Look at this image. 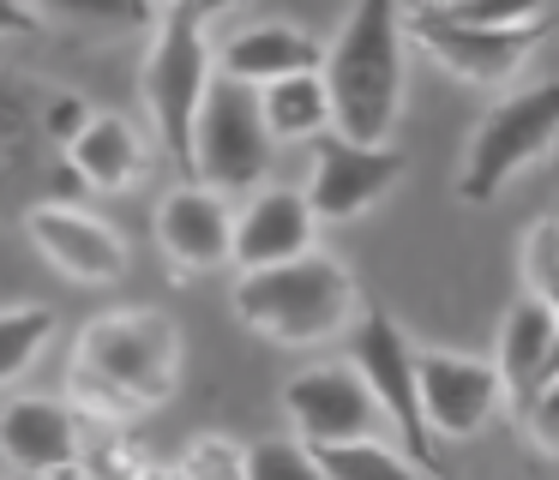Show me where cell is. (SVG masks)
Returning a JSON list of instances; mask_svg holds the SVG:
<instances>
[{"label": "cell", "instance_id": "cell-1", "mask_svg": "<svg viewBox=\"0 0 559 480\" xmlns=\"http://www.w3.org/2000/svg\"><path fill=\"white\" fill-rule=\"evenodd\" d=\"M181 367V331L163 312H109L79 331L73 348V396L79 415L127 420L139 408H157Z\"/></svg>", "mask_w": 559, "mask_h": 480}, {"label": "cell", "instance_id": "cell-2", "mask_svg": "<svg viewBox=\"0 0 559 480\" xmlns=\"http://www.w3.org/2000/svg\"><path fill=\"white\" fill-rule=\"evenodd\" d=\"M331 96V132L349 144H385L403 108V0H355L337 43L319 55Z\"/></svg>", "mask_w": 559, "mask_h": 480}, {"label": "cell", "instance_id": "cell-3", "mask_svg": "<svg viewBox=\"0 0 559 480\" xmlns=\"http://www.w3.org/2000/svg\"><path fill=\"white\" fill-rule=\"evenodd\" d=\"M235 319L283 348L325 343V336H343V324L355 319V283L325 252H295L265 271H241Z\"/></svg>", "mask_w": 559, "mask_h": 480}, {"label": "cell", "instance_id": "cell-4", "mask_svg": "<svg viewBox=\"0 0 559 480\" xmlns=\"http://www.w3.org/2000/svg\"><path fill=\"white\" fill-rule=\"evenodd\" d=\"M271 132L259 120V91L211 72L205 96L193 115V139H187V175L211 192H259L271 168Z\"/></svg>", "mask_w": 559, "mask_h": 480}, {"label": "cell", "instance_id": "cell-5", "mask_svg": "<svg viewBox=\"0 0 559 480\" xmlns=\"http://www.w3.org/2000/svg\"><path fill=\"white\" fill-rule=\"evenodd\" d=\"M211 84V48H205V19L187 0H169L157 12V43L145 60V108L157 120V144L187 168V139H193L199 96Z\"/></svg>", "mask_w": 559, "mask_h": 480}, {"label": "cell", "instance_id": "cell-6", "mask_svg": "<svg viewBox=\"0 0 559 480\" xmlns=\"http://www.w3.org/2000/svg\"><path fill=\"white\" fill-rule=\"evenodd\" d=\"M559 132V84H530V91L506 96L493 115L475 127L469 151H463L457 192L469 204H487L511 175H523L530 163H542L547 144Z\"/></svg>", "mask_w": 559, "mask_h": 480}, {"label": "cell", "instance_id": "cell-7", "mask_svg": "<svg viewBox=\"0 0 559 480\" xmlns=\"http://www.w3.org/2000/svg\"><path fill=\"white\" fill-rule=\"evenodd\" d=\"M343 331H349V367H355V379L367 384V396L379 403L385 432H397V439L409 444L415 468H433V439H427L421 403H415V348H409V336H403L397 319L379 312V307L355 312Z\"/></svg>", "mask_w": 559, "mask_h": 480}, {"label": "cell", "instance_id": "cell-8", "mask_svg": "<svg viewBox=\"0 0 559 480\" xmlns=\"http://www.w3.org/2000/svg\"><path fill=\"white\" fill-rule=\"evenodd\" d=\"M415 403H421L427 439H475V432L499 415L506 391H499L493 360L445 355V348H415Z\"/></svg>", "mask_w": 559, "mask_h": 480}, {"label": "cell", "instance_id": "cell-9", "mask_svg": "<svg viewBox=\"0 0 559 480\" xmlns=\"http://www.w3.org/2000/svg\"><path fill=\"white\" fill-rule=\"evenodd\" d=\"M403 175V156L391 144H349L343 132H319L313 139V175H307V211L313 223H355L373 211Z\"/></svg>", "mask_w": 559, "mask_h": 480}, {"label": "cell", "instance_id": "cell-10", "mask_svg": "<svg viewBox=\"0 0 559 480\" xmlns=\"http://www.w3.org/2000/svg\"><path fill=\"white\" fill-rule=\"evenodd\" d=\"M283 415H289L295 439L307 451L313 444H343V439H373V432H385V415L367 396V384L355 379L349 360L295 372L289 391H283Z\"/></svg>", "mask_w": 559, "mask_h": 480}, {"label": "cell", "instance_id": "cell-11", "mask_svg": "<svg viewBox=\"0 0 559 480\" xmlns=\"http://www.w3.org/2000/svg\"><path fill=\"white\" fill-rule=\"evenodd\" d=\"M403 36H415V43H421L439 67L457 72V79L506 84L511 72L530 60V48L547 36V19L542 24H506V31H487V24H451V19H439V12L415 7V12H403Z\"/></svg>", "mask_w": 559, "mask_h": 480}, {"label": "cell", "instance_id": "cell-12", "mask_svg": "<svg viewBox=\"0 0 559 480\" xmlns=\"http://www.w3.org/2000/svg\"><path fill=\"white\" fill-rule=\"evenodd\" d=\"M31 240L73 283H115V276H127V240L109 223L85 216L79 204H37L31 211Z\"/></svg>", "mask_w": 559, "mask_h": 480}, {"label": "cell", "instance_id": "cell-13", "mask_svg": "<svg viewBox=\"0 0 559 480\" xmlns=\"http://www.w3.org/2000/svg\"><path fill=\"white\" fill-rule=\"evenodd\" d=\"M79 444H85V415H73L67 403H49V396H13V403L0 408V456H7L25 480L55 475V468H73Z\"/></svg>", "mask_w": 559, "mask_h": 480}, {"label": "cell", "instance_id": "cell-14", "mask_svg": "<svg viewBox=\"0 0 559 480\" xmlns=\"http://www.w3.org/2000/svg\"><path fill=\"white\" fill-rule=\"evenodd\" d=\"M313 211H307L301 192L271 187L253 192L247 211L229 223V264L235 271H265V264H283L295 252H313Z\"/></svg>", "mask_w": 559, "mask_h": 480}, {"label": "cell", "instance_id": "cell-15", "mask_svg": "<svg viewBox=\"0 0 559 480\" xmlns=\"http://www.w3.org/2000/svg\"><path fill=\"white\" fill-rule=\"evenodd\" d=\"M499 391L518 403L523 391H535L542 379H554L559 372V312L554 300L542 295H523L506 307V319H499Z\"/></svg>", "mask_w": 559, "mask_h": 480}, {"label": "cell", "instance_id": "cell-16", "mask_svg": "<svg viewBox=\"0 0 559 480\" xmlns=\"http://www.w3.org/2000/svg\"><path fill=\"white\" fill-rule=\"evenodd\" d=\"M229 223L235 216L223 211V199L211 187H181L163 199L157 211V240L163 252H169L175 271H217V264H229Z\"/></svg>", "mask_w": 559, "mask_h": 480}, {"label": "cell", "instance_id": "cell-17", "mask_svg": "<svg viewBox=\"0 0 559 480\" xmlns=\"http://www.w3.org/2000/svg\"><path fill=\"white\" fill-rule=\"evenodd\" d=\"M223 79L235 84H271V79H289V72H319V43L295 24H253V31L229 36L223 43Z\"/></svg>", "mask_w": 559, "mask_h": 480}, {"label": "cell", "instance_id": "cell-18", "mask_svg": "<svg viewBox=\"0 0 559 480\" xmlns=\"http://www.w3.org/2000/svg\"><path fill=\"white\" fill-rule=\"evenodd\" d=\"M67 163L79 168V180L85 187H127V180H139V168H145V144H139V132L127 127V120L115 115H91L85 127L73 132V144H67Z\"/></svg>", "mask_w": 559, "mask_h": 480}, {"label": "cell", "instance_id": "cell-19", "mask_svg": "<svg viewBox=\"0 0 559 480\" xmlns=\"http://www.w3.org/2000/svg\"><path fill=\"white\" fill-rule=\"evenodd\" d=\"M259 120H265L271 144H307L331 132V96L319 72H289V79L259 84Z\"/></svg>", "mask_w": 559, "mask_h": 480}, {"label": "cell", "instance_id": "cell-20", "mask_svg": "<svg viewBox=\"0 0 559 480\" xmlns=\"http://www.w3.org/2000/svg\"><path fill=\"white\" fill-rule=\"evenodd\" d=\"M319 480H415V463L397 456L385 439H343V444H313Z\"/></svg>", "mask_w": 559, "mask_h": 480}, {"label": "cell", "instance_id": "cell-21", "mask_svg": "<svg viewBox=\"0 0 559 480\" xmlns=\"http://www.w3.org/2000/svg\"><path fill=\"white\" fill-rule=\"evenodd\" d=\"M55 336L49 307H7L0 312V384H13L31 360L43 355V343Z\"/></svg>", "mask_w": 559, "mask_h": 480}, {"label": "cell", "instance_id": "cell-22", "mask_svg": "<svg viewBox=\"0 0 559 480\" xmlns=\"http://www.w3.org/2000/svg\"><path fill=\"white\" fill-rule=\"evenodd\" d=\"M43 12L67 24H97V31H139V24H157L151 0H37Z\"/></svg>", "mask_w": 559, "mask_h": 480}, {"label": "cell", "instance_id": "cell-23", "mask_svg": "<svg viewBox=\"0 0 559 480\" xmlns=\"http://www.w3.org/2000/svg\"><path fill=\"white\" fill-rule=\"evenodd\" d=\"M241 480H319V468L301 439H259L241 456Z\"/></svg>", "mask_w": 559, "mask_h": 480}, {"label": "cell", "instance_id": "cell-24", "mask_svg": "<svg viewBox=\"0 0 559 480\" xmlns=\"http://www.w3.org/2000/svg\"><path fill=\"white\" fill-rule=\"evenodd\" d=\"M451 24H487V31H506V24H542L547 0H445V7H427Z\"/></svg>", "mask_w": 559, "mask_h": 480}, {"label": "cell", "instance_id": "cell-25", "mask_svg": "<svg viewBox=\"0 0 559 480\" xmlns=\"http://www.w3.org/2000/svg\"><path fill=\"white\" fill-rule=\"evenodd\" d=\"M511 415L523 420V432L535 439V451L554 456L559 451V372H554V379H542L535 391H523L518 403H511Z\"/></svg>", "mask_w": 559, "mask_h": 480}, {"label": "cell", "instance_id": "cell-26", "mask_svg": "<svg viewBox=\"0 0 559 480\" xmlns=\"http://www.w3.org/2000/svg\"><path fill=\"white\" fill-rule=\"evenodd\" d=\"M241 456H247V444H229L223 432H211V439H199L181 456L175 480H241Z\"/></svg>", "mask_w": 559, "mask_h": 480}, {"label": "cell", "instance_id": "cell-27", "mask_svg": "<svg viewBox=\"0 0 559 480\" xmlns=\"http://www.w3.org/2000/svg\"><path fill=\"white\" fill-rule=\"evenodd\" d=\"M554 247H559V223H535L530 240H523V288L542 300L559 295V276H554Z\"/></svg>", "mask_w": 559, "mask_h": 480}, {"label": "cell", "instance_id": "cell-28", "mask_svg": "<svg viewBox=\"0 0 559 480\" xmlns=\"http://www.w3.org/2000/svg\"><path fill=\"white\" fill-rule=\"evenodd\" d=\"M91 120V108H85V96H55L49 103V139L55 144H73V132Z\"/></svg>", "mask_w": 559, "mask_h": 480}, {"label": "cell", "instance_id": "cell-29", "mask_svg": "<svg viewBox=\"0 0 559 480\" xmlns=\"http://www.w3.org/2000/svg\"><path fill=\"white\" fill-rule=\"evenodd\" d=\"M37 7H31V0H0V43H7V36H37Z\"/></svg>", "mask_w": 559, "mask_h": 480}, {"label": "cell", "instance_id": "cell-30", "mask_svg": "<svg viewBox=\"0 0 559 480\" xmlns=\"http://www.w3.org/2000/svg\"><path fill=\"white\" fill-rule=\"evenodd\" d=\"M187 7H193L199 19H217V12H235L241 0H187Z\"/></svg>", "mask_w": 559, "mask_h": 480}, {"label": "cell", "instance_id": "cell-31", "mask_svg": "<svg viewBox=\"0 0 559 480\" xmlns=\"http://www.w3.org/2000/svg\"><path fill=\"white\" fill-rule=\"evenodd\" d=\"M37 480H85L79 468H55V475H37Z\"/></svg>", "mask_w": 559, "mask_h": 480}, {"label": "cell", "instance_id": "cell-32", "mask_svg": "<svg viewBox=\"0 0 559 480\" xmlns=\"http://www.w3.org/2000/svg\"><path fill=\"white\" fill-rule=\"evenodd\" d=\"M427 7H445V0H427Z\"/></svg>", "mask_w": 559, "mask_h": 480}, {"label": "cell", "instance_id": "cell-33", "mask_svg": "<svg viewBox=\"0 0 559 480\" xmlns=\"http://www.w3.org/2000/svg\"><path fill=\"white\" fill-rule=\"evenodd\" d=\"M439 480H451V475H439Z\"/></svg>", "mask_w": 559, "mask_h": 480}]
</instances>
